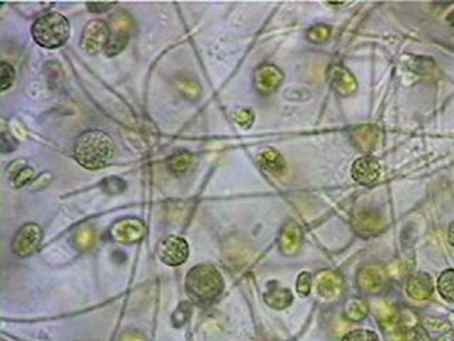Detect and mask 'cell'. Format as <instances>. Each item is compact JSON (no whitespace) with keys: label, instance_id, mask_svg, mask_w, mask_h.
<instances>
[{"label":"cell","instance_id":"obj_1","mask_svg":"<svg viewBox=\"0 0 454 341\" xmlns=\"http://www.w3.org/2000/svg\"><path fill=\"white\" fill-rule=\"evenodd\" d=\"M113 142L111 137L98 130L82 132L74 146L75 161L87 169H101L107 166L113 157Z\"/></svg>","mask_w":454,"mask_h":341},{"label":"cell","instance_id":"obj_2","mask_svg":"<svg viewBox=\"0 0 454 341\" xmlns=\"http://www.w3.org/2000/svg\"><path fill=\"white\" fill-rule=\"evenodd\" d=\"M223 288V277L212 265H199L188 273L186 292L197 304H210L220 296Z\"/></svg>","mask_w":454,"mask_h":341},{"label":"cell","instance_id":"obj_3","mask_svg":"<svg viewBox=\"0 0 454 341\" xmlns=\"http://www.w3.org/2000/svg\"><path fill=\"white\" fill-rule=\"evenodd\" d=\"M32 35L35 42L44 49L62 47L70 37V21L60 13H46L35 20Z\"/></svg>","mask_w":454,"mask_h":341},{"label":"cell","instance_id":"obj_4","mask_svg":"<svg viewBox=\"0 0 454 341\" xmlns=\"http://www.w3.org/2000/svg\"><path fill=\"white\" fill-rule=\"evenodd\" d=\"M111 36L109 26L102 20H93L84 27L80 46L89 54H98L104 51Z\"/></svg>","mask_w":454,"mask_h":341},{"label":"cell","instance_id":"obj_5","mask_svg":"<svg viewBox=\"0 0 454 341\" xmlns=\"http://www.w3.org/2000/svg\"><path fill=\"white\" fill-rule=\"evenodd\" d=\"M159 259L167 266L183 265L189 256V246L183 238L166 236L158 245Z\"/></svg>","mask_w":454,"mask_h":341},{"label":"cell","instance_id":"obj_6","mask_svg":"<svg viewBox=\"0 0 454 341\" xmlns=\"http://www.w3.org/2000/svg\"><path fill=\"white\" fill-rule=\"evenodd\" d=\"M112 26L111 28V36H109V42L104 50V53L108 57H113L117 55L118 53H121L129 39V33H131V19L127 13H120L117 16L112 17Z\"/></svg>","mask_w":454,"mask_h":341},{"label":"cell","instance_id":"obj_7","mask_svg":"<svg viewBox=\"0 0 454 341\" xmlns=\"http://www.w3.org/2000/svg\"><path fill=\"white\" fill-rule=\"evenodd\" d=\"M42 227L36 223H26L21 226L15 235L13 243H12V250L20 256V258H26V256H30L40 245L42 242Z\"/></svg>","mask_w":454,"mask_h":341},{"label":"cell","instance_id":"obj_8","mask_svg":"<svg viewBox=\"0 0 454 341\" xmlns=\"http://www.w3.org/2000/svg\"><path fill=\"white\" fill-rule=\"evenodd\" d=\"M147 235V226L140 219L125 218L113 223L111 227V236L121 243H135L144 239Z\"/></svg>","mask_w":454,"mask_h":341},{"label":"cell","instance_id":"obj_9","mask_svg":"<svg viewBox=\"0 0 454 341\" xmlns=\"http://www.w3.org/2000/svg\"><path fill=\"white\" fill-rule=\"evenodd\" d=\"M284 74L274 64H263L254 73V87L260 94H271L282 84Z\"/></svg>","mask_w":454,"mask_h":341},{"label":"cell","instance_id":"obj_10","mask_svg":"<svg viewBox=\"0 0 454 341\" xmlns=\"http://www.w3.org/2000/svg\"><path fill=\"white\" fill-rule=\"evenodd\" d=\"M328 78L335 93L343 97H349L358 90V82L354 74L347 67L340 64L331 66L328 71Z\"/></svg>","mask_w":454,"mask_h":341},{"label":"cell","instance_id":"obj_11","mask_svg":"<svg viewBox=\"0 0 454 341\" xmlns=\"http://www.w3.org/2000/svg\"><path fill=\"white\" fill-rule=\"evenodd\" d=\"M381 177V165L372 157L358 158L352 165V178L361 185H374Z\"/></svg>","mask_w":454,"mask_h":341},{"label":"cell","instance_id":"obj_12","mask_svg":"<svg viewBox=\"0 0 454 341\" xmlns=\"http://www.w3.org/2000/svg\"><path fill=\"white\" fill-rule=\"evenodd\" d=\"M358 284L362 292L378 295L386 284V274L379 266H365L358 274Z\"/></svg>","mask_w":454,"mask_h":341},{"label":"cell","instance_id":"obj_13","mask_svg":"<svg viewBox=\"0 0 454 341\" xmlns=\"http://www.w3.org/2000/svg\"><path fill=\"white\" fill-rule=\"evenodd\" d=\"M301 243H302L301 226L294 220L287 222L286 225H284V227L281 229V234H280V239H278L280 250L284 254L293 256L300 250Z\"/></svg>","mask_w":454,"mask_h":341},{"label":"cell","instance_id":"obj_14","mask_svg":"<svg viewBox=\"0 0 454 341\" xmlns=\"http://www.w3.org/2000/svg\"><path fill=\"white\" fill-rule=\"evenodd\" d=\"M354 229L358 232V235L363 238H369L378 235L383 229V222L379 213L374 211H362L358 215L354 216L352 220Z\"/></svg>","mask_w":454,"mask_h":341},{"label":"cell","instance_id":"obj_15","mask_svg":"<svg viewBox=\"0 0 454 341\" xmlns=\"http://www.w3.org/2000/svg\"><path fill=\"white\" fill-rule=\"evenodd\" d=\"M344 279L339 273L324 270L317 276V293L324 299H334L343 293Z\"/></svg>","mask_w":454,"mask_h":341},{"label":"cell","instance_id":"obj_16","mask_svg":"<svg viewBox=\"0 0 454 341\" xmlns=\"http://www.w3.org/2000/svg\"><path fill=\"white\" fill-rule=\"evenodd\" d=\"M435 290L433 280L428 273H415L409 277L406 284L408 295L415 300H428Z\"/></svg>","mask_w":454,"mask_h":341},{"label":"cell","instance_id":"obj_17","mask_svg":"<svg viewBox=\"0 0 454 341\" xmlns=\"http://www.w3.org/2000/svg\"><path fill=\"white\" fill-rule=\"evenodd\" d=\"M378 128L374 125H361L352 131L354 146L361 151H371L378 142Z\"/></svg>","mask_w":454,"mask_h":341},{"label":"cell","instance_id":"obj_18","mask_svg":"<svg viewBox=\"0 0 454 341\" xmlns=\"http://www.w3.org/2000/svg\"><path fill=\"white\" fill-rule=\"evenodd\" d=\"M259 161H260L262 168L273 175L280 177L284 174V170H286V161L282 159V157L278 151H275L273 148L262 152Z\"/></svg>","mask_w":454,"mask_h":341},{"label":"cell","instance_id":"obj_19","mask_svg":"<svg viewBox=\"0 0 454 341\" xmlns=\"http://www.w3.org/2000/svg\"><path fill=\"white\" fill-rule=\"evenodd\" d=\"M264 300L270 307L282 310L293 303V293L286 288L274 284V286H270L269 292L264 295Z\"/></svg>","mask_w":454,"mask_h":341},{"label":"cell","instance_id":"obj_20","mask_svg":"<svg viewBox=\"0 0 454 341\" xmlns=\"http://www.w3.org/2000/svg\"><path fill=\"white\" fill-rule=\"evenodd\" d=\"M367 313H369V306H367L366 300L362 297L349 299L345 306V310H344L345 317L351 322L363 320L367 316Z\"/></svg>","mask_w":454,"mask_h":341},{"label":"cell","instance_id":"obj_21","mask_svg":"<svg viewBox=\"0 0 454 341\" xmlns=\"http://www.w3.org/2000/svg\"><path fill=\"white\" fill-rule=\"evenodd\" d=\"M437 290L440 296L450 303H454V269L444 270L437 279Z\"/></svg>","mask_w":454,"mask_h":341},{"label":"cell","instance_id":"obj_22","mask_svg":"<svg viewBox=\"0 0 454 341\" xmlns=\"http://www.w3.org/2000/svg\"><path fill=\"white\" fill-rule=\"evenodd\" d=\"M193 165V157L189 152H179L169 159V169L174 174H185Z\"/></svg>","mask_w":454,"mask_h":341},{"label":"cell","instance_id":"obj_23","mask_svg":"<svg viewBox=\"0 0 454 341\" xmlns=\"http://www.w3.org/2000/svg\"><path fill=\"white\" fill-rule=\"evenodd\" d=\"M331 36V27L327 24H316L307 32V39L312 43H324Z\"/></svg>","mask_w":454,"mask_h":341},{"label":"cell","instance_id":"obj_24","mask_svg":"<svg viewBox=\"0 0 454 341\" xmlns=\"http://www.w3.org/2000/svg\"><path fill=\"white\" fill-rule=\"evenodd\" d=\"M409 67L412 71L417 74L428 76L430 71L436 69V64L432 59H428V57H415V59H412V62L409 63Z\"/></svg>","mask_w":454,"mask_h":341},{"label":"cell","instance_id":"obj_25","mask_svg":"<svg viewBox=\"0 0 454 341\" xmlns=\"http://www.w3.org/2000/svg\"><path fill=\"white\" fill-rule=\"evenodd\" d=\"M343 341H379V337L375 331L361 329V330H354V331L348 333L343 338Z\"/></svg>","mask_w":454,"mask_h":341},{"label":"cell","instance_id":"obj_26","mask_svg":"<svg viewBox=\"0 0 454 341\" xmlns=\"http://www.w3.org/2000/svg\"><path fill=\"white\" fill-rule=\"evenodd\" d=\"M311 284H312L311 274L308 272H302L297 279V292L301 296H308L311 292Z\"/></svg>","mask_w":454,"mask_h":341},{"label":"cell","instance_id":"obj_27","mask_svg":"<svg viewBox=\"0 0 454 341\" xmlns=\"http://www.w3.org/2000/svg\"><path fill=\"white\" fill-rule=\"evenodd\" d=\"M233 117H235V121L244 128L251 127V124L254 121V114L251 110H239L237 112H235Z\"/></svg>","mask_w":454,"mask_h":341},{"label":"cell","instance_id":"obj_28","mask_svg":"<svg viewBox=\"0 0 454 341\" xmlns=\"http://www.w3.org/2000/svg\"><path fill=\"white\" fill-rule=\"evenodd\" d=\"M15 80V70L10 64L2 63V77H0V81H2V91H6L10 85L13 84Z\"/></svg>","mask_w":454,"mask_h":341},{"label":"cell","instance_id":"obj_29","mask_svg":"<svg viewBox=\"0 0 454 341\" xmlns=\"http://www.w3.org/2000/svg\"><path fill=\"white\" fill-rule=\"evenodd\" d=\"M94 243V234L90 227H85L77 234V245L82 249H87Z\"/></svg>","mask_w":454,"mask_h":341},{"label":"cell","instance_id":"obj_30","mask_svg":"<svg viewBox=\"0 0 454 341\" xmlns=\"http://www.w3.org/2000/svg\"><path fill=\"white\" fill-rule=\"evenodd\" d=\"M33 178V169L32 168H21L17 170V174L13 178V182L16 186H21L27 184Z\"/></svg>","mask_w":454,"mask_h":341},{"label":"cell","instance_id":"obj_31","mask_svg":"<svg viewBox=\"0 0 454 341\" xmlns=\"http://www.w3.org/2000/svg\"><path fill=\"white\" fill-rule=\"evenodd\" d=\"M116 6V3H87V8L94 13H102Z\"/></svg>","mask_w":454,"mask_h":341},{"label":"cell","instance_id":"obj_32","mask_svg":"<svg viewBox=\"0 0 454 341\" xmlns=\"http://www.w3.org/2000/svg\"><path fill=\"white\" fill-rule=\"evenodd\" d=\"M122 341H145V338L142 337L139 333H128L124 335Z\"/></svg>","mask_w":454,"mask_h":341},{"label":"cell","instance_id":"obj_33","mask_svg":"<svg viewBox=\"0 0 454 341\" xmlns=\"http://www.w3.org/2000/svg\"><path fill=\"white\" fill-rule=\"evenodd\" d=\"M448 242L454 246V220L448 226Z\"/></svg>","mask_w":454,"mask_h":341},{"label":"cell","instance_id":"obj_34","mask_svg":"<svg viewBox=\"0 0 454 341\" xmlns=\"http://www.w3.org/2000/svg\"><path fill=\"white\" fill-rule=\"evenodd\" d=\"M446 21H447L450 26H453V27H454V10H451V12L447 15V17H446Z\"/></svg>","mask_w":454,"mask_h":341}]
</instances>
